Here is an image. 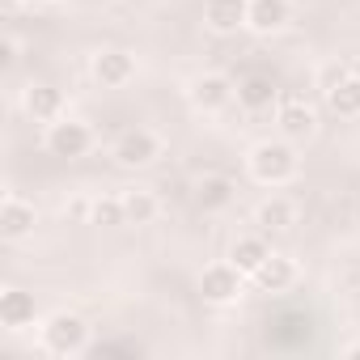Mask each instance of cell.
<instances>
[{
	"label": "cell",
	"mask_w": 360,
	"mask_h": 360,
	"mask_svg": "<svg viewBox=\"0 0 360 360\" xmlns=\"http://www.w3.org/2000/svg\"><path fill=\"white\" fill-rule=\"evenodd\" d=\"M157 153H161V140L148 127H131V131H123L115 140V161L123 169H144V165L157 161Z\"/></svg>",
	"instance_id": "5"
},
{
	"label": "cell",
	"mask_w": 360,
	"mask_h": 360,
	"mask_svg": "<svg viewBox=\"0 0 360 360\" xmlns=\"http://www.w3.org/2000/svg\"><path fill=\"white\" fill-rule=\"evenodd\" d=\"M26 233H34V204H26L18 195H5V204H0V238L22 242Z\"/></svg>",
	"instance_id": "11"
},
{
	"label": "cell",
	"mask_w": 360,
	"mask_h": 360,
	"mask_svg": "<svg viewBox=\"0 0 360 360\" xmlns=\"http://www.w3.org/2000/svg\"><path fill=\"white\" fill-rule=\"evenodd\" d=\"M250 18V0H204V26L212 34H238Z\"/></svg>",
	"instance_id": "9"
},
{
	"label": "cell",
	"mask_w": 360,
	"mask_h": 360,
	"mask_svg": "<svg viewBox=\"0 0 360 360\" xmlns=\"http://www.w3.org/2000/svg\"><path fill=\"white\" fill-rule=\"evenodd\" d=\"M22 110H26L34 123H56V119H64V94H60L56 85H26Z\"/></svg>",
	"instance_id": "10"
},
{
	"label": "cell",
	"mask_w": 360,
	"mask_h": 360,
	"mask_svg": "<svg viewBox=\"0 0 360 360\" xmlns=\"http://www.w3.org/2000/svg\"><path fill=\"white\" fill-rule=\"evenodd\" d=\"M85 212H89V225H102V229H119V225H127V208H123V195H106V200H94Z\"/></svg>",
	"instance_id": "21"
},
{
	"label": "cell",
	"mask_w": 360,
	"mask_h": 360,
	"mask_svg": "<svg viewBox=\"0 0 360 360\" xmlns=\"http://www.w3.org/2000/svg\"><path fill=\"white\" fill-rule=\"evenodd\" d=\"M267 255H271V246H267L263 233H246V238H238V242L229 246V263H233L242 276H255Z\"/></svg>",
	"instance_id": "15"
},
{
	"label": "cell",
	"mask_w": 360,
	"mask_h": 360,
	"mask_svg": "<svg viewBox=\"0 0 360 360\" xmlns=\"http://www.w3.org/2000/svg\"><path fill=\"white\" fill-rule=\"evenodd\" d=\"M288 18H292V5H288V0H250L246 26H250L255 34H276V30L288 26Z\"/></svg>",
	"instance_id": "13"
},
{
	"label": "cell",
	"mask_w": 360,
	"mask_h": 360,
	"mask_svg": "<svg viewBox=\"0 0 360 360\" xmlns=\"http://www.w3.org/2000/svg\"><path fill=\"white\" fill-rule=\"evenodd\" d=\"M250 280H255L263 292H288L292 280H297V267H292V259H284V255H267L263 267H259Z\"/></svg>",
	"instance_id": "16"
},
{
	"label": "cell",
	"mask_w": 360,
	"mask_h": 360,
	"mask_svg": "<svg viewBox=\"0 0 360 360\" xmlns=\"http://www.w3.org/2000/svg\"><path fill=\"white\" fill-rule=\"evenodd\" d=\"M34 292L26 288H5L0 292V326H9V330H26L34 326Z\"/></svg>",
	"instance_id": "12"
},
{
	"label": "cell",
	"mask_w": 360,
	"mask_h": 360,
	"mask_svg": "<svg viewBox=\"0 0 360 360\" xmlns=\"http://www.w3.org/2000/svg\"><path fill=\"white\" fill-rule=\"evenodd\" d=\"M276 127H280V136L284 140H309L314 136V127H318V119H314V106L305 102V98H280L276 102Z\"/></svg>",
	"instance_id": "6"
},
{
	"label": "cell",
	"mask_w": 360,
	"mask_h": 360,
	"mask_svg": "<svg viewBox=\"0 0 360 360\" xmlns=\"http://www.w3.org/2000/svg\"><path fill=\"white\" fill-rule=\"evenodd\" d=\"M246 165H250V178L263 183V187H284V183H292L297 169H301L292 140H263V144H255Z\"/></svg>",
	"instance_id": "1"
},
{
	"label": "cell",
	"mask_w": 360,
	"mask_h": 360,
	"mask_svg": "<svg viewBox=\"0 0 360 360\" xmlns=\"http://www.w3.org/2000/svg\"><path fill=\"white\" fill-rule=\"evenodd\" d=\"M292 204L284 200V195H271V200H263L259 208H255V225L263 229V233H284L288 225H292Z\"/></svg>",
	"instance_id": "18"
},
{
	"label": "cell",
	"mask_w": 360,
	"mask_h": 360,
	"mask_svg": "<svg viewBox=\"0 0 360 360\" xmlns=\"http://www.w3.org/2000/svg\"><path fill=\"white\" fill-rule=\"evenodd\" d=\"M233 195H238V187H233V178H225V174H208V178H200V187H195V204H200L204 212L229 208Z\"/></svg>",
	"instance_id": "17"
},
{
	"label": "cell",
	"mask_w": 360,
	"mask_h": 360,
	"mask_svg": "<svg viewBox=\"0 0 360 360\" xmlns=\"http://www.w3.org/2000/svg\"><path fill=\"white\" fill-rule=\"evenodd\" d=\"M13 5H22V0H13Z\"/></svg>",
	"instance_id": "25"
},
{
	"label": "cell",
	"mask_w": 360,
	"mask_h": 360,
	"mask_svg": "<svg viewBox=\"0 0 360 360\" xmlns=\"http://www.w3.org/2000/svg\"><path fill=\"white\" fill-rule=\"evenodd\" d=\"M0 51H5V68H13V64H18V43H13V39L0 47Z\"/></svg>",
	"instance_id": "23"
},
{
	"label": "cell",
	"mask_w": 360,
	"mask_h": 360,
	"mask_svg": "<svg viewBox=\"0 0 360 360\" xmlns=\"http://www.w3.org/2000/svg\"><path fill=\"white\" fill-rule=\"evenodd\" d=\"M123 208H127V225H153L161 212L153 191H123Z\"/></svg>",
	"instance_id": "20"
},
{
	"label": "cell",
	"mask_w": 360,
	"mask_h": 360,
	"mask_svg": "<svg viewBox=\"0 0 360 360\" xmlns=\"http://www.w3.org/2000/svg\"><path fill=\"white\" fill-rule=\"evenodd\" d=\"M89 72H94V81H98L102 89H123V85L136 77V60H131L127 51H119V47H106V51L94 56Z\"/></svg>",
	"instance_id": "8"
},
{
	"label": "cell",
	"mask_w": 360,
	"mask_h": 360,
	"mask_svg": "<svg viewBox=\"0 0 360 360\" xmlns=\"http://www.w3.org/2000/svg\"><path fill=\"white\" fill-rule=\"evenodd\" d=\"M276 98H280V89H276V81H271V77H263V72H255V77L238 81V106H242V110H250V115L271 110V106H276Z\"/></svg>",
	"instance_id": "14"
},
{
	"label": "cell",
	"mask_w": 360,
	"mask_h": 360,
	"mask_svg": "<svg viewBox=\"0 0 360 360\" xmlns=\"http://www.w3.org/2000/svg\"><path fill=\"white\" fill-rule=\"evenodd\" d=\"M43 347L51 356H81L89 347V322L72 309H56L43 322Z\"/></svg>",
	"instance_id": "2"
},
{
	"label": "cell",
	"mask_w": 360,
	"mask_h": 360,
	"mask_svg": "<svg viewBox=\"0 0 360 360\" xmlns=\"http://www.w3.org/2000/svg\"><path fill=\"white\" fill-rule=\"evenodd\" d=\"M347 77H352V64H347V60H326V64L318 68V89H322V94H330V89H335V85H343Z\"/></svg>",
	"instance_id": "22"
},
{
	"label": "cell",
	"mask_w": 360,
	"mask_h": 360,
	"mask_svg": "<svg viewBox=\"0 0 360 360\" xmlns=\"http://www.w3.org/2000/svg\"><path fill=\"white\" fill-rule=\"evenodd\" d=\"M191 106L195 110H204V115H221L233 98H238V85L225 77V72H204V77H195L191 81Z\"/></svg>",
	"instance_id": "3"
},
{
	"label": "cell",
	"mask_w": 360,
	"mask_h": 360,
	"mask_svg": "<svg viewBox=\"0 0 360 360\" xmlns=\"http://www.w3.org/2000/svg\"><path fill=\"white\" fill-rule=\"evenodd\" d=\"M47 148L56 157H85L94 148V127L81 119H56L47 123Z\"/></svg>",
	"instance_id": "4"
},
{
	"label": "cell",
	"mask_w": 360,
	"mask_h": 360,
	"mask_svg": "<svg viewBox=\"0 0 360 360\" xmlns=\"http://www.w3.org/2000/svg\"><path fill=\"white\" fill-rule=\"evenodd\" d=\"M343 356H360V343H352V347H347V352H343Z\"/></svg>",
	"instance_id": "24"
},
{
	"label": "cell",
	"mask_w": 360,
	"mask_h": 360,
	"mask_svg": "<svg viewBox=\"0 0 360 360\" xmlns=\"http://www.w3.org/2000/svg\"><path fill=\"white\" fill-rule=\"evenodd\" d=\"M200 292H204V301H212V305H229V301L242 297V271H238L233 263H212V267H204V276H200Z\"/></svg>",
	"instance_id": "7"
},
{
	"label": "cell",
	"mask_w": 360,
	"mask_h": 360,
	"mask_svg": "<svg viewBox=\"0 0 360 360\" xmlns=\"http://www.w3.org/2000/svg\"><path fill=\"white\" fill-rule=\"evenodd\" d=\"M326 98V106L339 115V119H360V77L352 72L343 85H335L330 94H322Z\"/></svg>",
	"instance_id": "19"
}]
</instances>
